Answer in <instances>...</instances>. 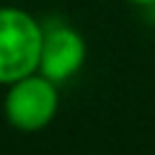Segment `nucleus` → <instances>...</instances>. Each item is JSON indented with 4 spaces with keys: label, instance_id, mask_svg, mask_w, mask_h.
I'll use <instances>...</instances> for the list:
<instances>
[{
    "label": "nucleus",
    "instance_id": "4",
    "mask_svg": "<svg viewBox=\"0 0 155 155\" xmlns=\"http://www.w3.org/2000/svg\"><path fill=\"white\" fill-rule=\"evenodd\" d=\"M129 3H137V5H153L155 0H129Z\"/></svg>",
    "mask_w": 155,
    "mask_h": 155
},
{
    "label": "nucleus",
    "instance_id": "3",
    "mask_svg": "<svg viewBox=\"0 0 155 155\" xmlns=\"http://www.w3.org/2000/svg\"><path fill=\"white\" fill-rule=\"evenodd\" d=\"M85 62V41L72 26H52L44 31V44L39 57V72L52 83H65Z\"/></svg>",
    "mask_w": 155,
    "mask_h": 155
},
{
    "label": "nucleus",
    "instance_id": "1",
    "mask_svg": "<svg viewBox=\"0 0 155 155\" xmlns=\"http://www.w3.org/2000/svg\"><path fill=\"white\" fill-rule=\"evenodd\" d=\"M44 28L21 8H0V83L11 85L39 72Z\"/></svg>",
    "mask_w": 155,
    "mask_h": 155
},
{
    "label": "nucleus",
    "instance_id": "2",
    "mask_svg": "<svg viewBox=\"0 0 155 155\" xmlns=\"http://www.w3.org/2000/svg\"><path fill=\"white\" fill-rule=\"evenodd\" d=\"M57 109H60L57 83H52L41 72H31V75L8 85L5 119L18 132H39V129H44L57 116Z\"/></svg>",
    "mask_w": 155,
    "mask_h": 155
}]
</instances>
